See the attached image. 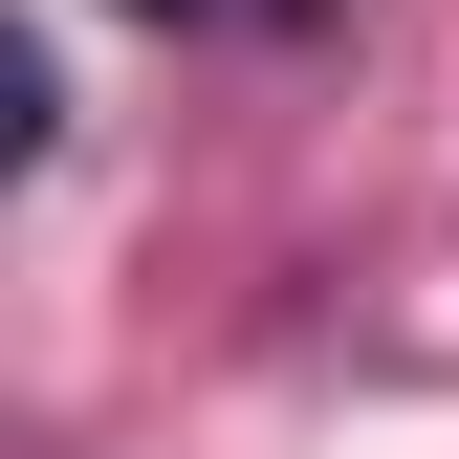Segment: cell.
Wrapping results in <instances>:
<instances>
[{
    "instance_id": "obj_1",
    "label": "cell",
    "mask_w": 459,
    "mask_h": 459,
    "mask_svg": "<svg viewBox=\"0 0 459 459\" xmlns=\"http://www.w3.org/2000/svg\"><path fill=\"white\" fill-rule=\"evenodd\" d=\"M22 153H44V44L0 22V176H22Z\"/></svg>"
},
{
    "instance_id": "obj_2",
    "label": "cell",
    "mask_w": 459,
    "mask_h": 459,
    "mask_svg": "<svg viewBox=\"0 0 459 459\" xmlns=\"http://www.w3.org/2000/svg\"><path fill=\"white\" fill-rule=\"evenodd\" d=\"M132 22H241V0H132Z\"/></svg>"
}]
</instances>
